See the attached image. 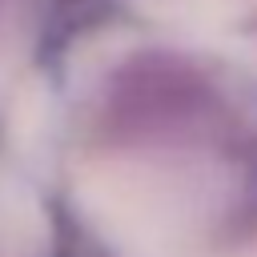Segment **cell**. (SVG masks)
Segmentation results:
<instances>
[{"instance_id":"6da1fadb","label":"cell","mask_w":257,"mask_h":257,"mask_svg":"<svg viewBox=\"0 0 257 257\" xmlns=\"http://www.w3.org/2000/svg\"><path fill=\"white\" fill-rule=\"evenodd\" d=\"M96 221L133 245L169 241L177 233V197L145 173H108L88 189Z\"/></svg>"},{"instance_id":"7a4b0ae2","label":"cell","mask_w":257,"mask_h":257,"mask_svg":"<svg viewBox=\"0 0 257 257\" xmlns=\"http://www.w3.org/2000/svg\"><path fill=\"white\" fill-rule=\"evenodd\" d=\"M249 257H257V253H249Z\"/></svg>"}]
</instances>
